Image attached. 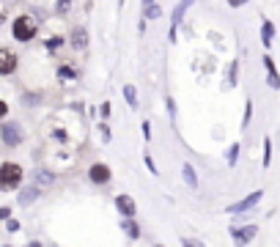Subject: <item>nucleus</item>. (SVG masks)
<instances>
[{
  "label": "nucleus",
  "instance_id": "obj_1",
  "mask_svg": "<svg viewBox=\"0 0 280 247\" xmlns=\"http://www.w3.org/2000/svg\"><path fill=\"white\" fill-rule=\"evenodd\" d=\"M22 182V168L17 162H3L0 165V190H14Z\"/></svg>",
  "mask_w": 280,
  "mask_h": 247
},
{
  "label": "nucleus",
  "instance_id": "obj_2",
  "mask_svg": "<svg viewBox=\"0 0 280 247\" xmlns=\"http://www.w3.org/2000/svg\"><path fill=\"white\" fill-rule=\"evenodd\" d=\"M36 36V22L30 17H17L14 19V39L17 42H30Z\"/></svg>",
  "mask_w": 280,
  "mask_h": 247
},
{
  "label": "nucleus",
  "instance_id": "obj_3",
  "mask_svg": "<svg viewBox=\"0 0 280 247\" xmlns=\"http://www.w3.org/2000/svg\"><path fill=\"white\" fill-rule=\"evenodd\" d=\"M88 179H91L94 184H107V182H110V168H107V165H102V162L91 165V170H88Z\"/></svg>",
  "mask_w": 280,
  "mask_h": 247
},
{
  "label": "nucleus",
  "instance_id": "obj_4",
  "mask_svg": "<svg viewBox=\"0 0 280 247\" xmlns=\"http://www.w3.org/2000/svg\"><path fill=\"white\" fill-rule=\"evenodd\" d=\"M22 140V129L17 124H3V143L6 146H19Z\"/></svg>",
  "mask_w": 280,
  "mask_h": 247
},
{
  "label": "nucleus",
  "instance_id": "obj_5",
  "mask_svg": "<svg viewBox=\"0 0 280 247\" xmlns=\"http://www.w3.org/2000/svg\"><path fill=\"white\" fill-rule=\"evenodd\" d=\"M258 201H261V192H253V195H247L244 201H239V203H234V206H228V211L231 215H242V211H247V209H253Z\"/></svg>",
  "mask_w": 280,
  "mask_h": 247
},
{
  "label": "nucleus",
  "instance_id": "obj_6",
  "mask_svg": "<svg viewBox=\"0 0 280 247\" xmlns=\"http://www.w3.org/2000/svg\"><path fill=\"white\" fill-rule=\"evenodd\" d=\"M17 69V55L11 50H0V75H11Z\"/></svg>",
  "mask_w": 280,
  "mask_h": 247
},
{
  "label": "nucleus",
  "instance_id": "obj_7",
  "mask_svg": "<svg viewBox=\"0 0 280 247\" xmlns=\"http://www.w3.org/2000/svg\"><path fill=\"white\" fill-rule=\"evenodd\" d=\"M115 206H118V211L124 217H132L135 215V201L129 195H118V198H115Z\"/></svg>",
  "mask_w": 280,
  "mask_h": 247
},
{
  "label": "nucleus",
  "instance_id": "obj_8",
  "mask_svg": "<svg viewBox=\"0 0 280 247\" xmlns=\"http://www.w3.org/2000/svg\"><path fill=\"white\" fill-rule=\"evenodd\" d=\"M231 233H234L236 242H250V239L258 233V228L256 225H247V228H231Z\"/></svg>",
  "mask_w": 280,
  "mask_h": 247
},
{
  "label": "nucleus",
  "instance_id": "obj_9",
  "mask_svg": "<svg viewBox=\"0 0 280 247\" xmlns=\"http://www.w3.org/2000/svg\"><path fill=\"white\" fill-rule=\"evenodd\" d=\"M264 66H266V75H269V85L272 88H280V75H277V69H275L269 55H264Z\"/></svg>",
  "mask_w": 280,
  "mask_h": 247
},
{
  "label": "nucleus",
  "instance_id": "obj_10",
  "mask_svg": "<svg viewBox=\"0 0 280 247\" xmlns=\"http://www.w3.org/2000/svg\"><path fill=\"white\" fill-rule=\"evenodd\" d=\"M190 3H193V0H181V3H179V9H176V14H173V22H170V39L176 36V25L181 22V14H184V11H187V6H190Z\"/></svg>",
  "mask_w": 280,
  "mask_h": 247
},
{
  "label": "nucleus",
  "instance_id": "obj_11",
  "mask_svg": "<svg viewBox=\"0 0 280 247\" xmlns=\"http://www.w3.org/2000/svg\"><path fill=\"white\" fill-rule=\"evenodd\" d=\"M72 44L77 47V50H83V47L88 44V30H85V28H74V33H72Z\"/></svg>",
  "mask_w": 280,
  "mask_h": 247
},
{
  "label": "nucleus",
  "instance_id": "obj_12",
  "mask_svg": "<svg viewBox=\"0 0 280 247\" xmlns=\"http://www.w3.org/2000/svg\"><path fill=\"white\" fill-rule=\"evenodd\" d=\"M181 173H184V182H187L190 190H195L198 187V176L193 173V165H181Z\"/></svg>",
  "mask_w": 280,
  "mask_h": 247
},
{
  "label": "nucleus",
  "instance_id": "obj_13",
  "mask_svg": "<svg viewBox=\"0 0 280 247\" xmlns=\"http://www.w3.org/2000/svg\"><path fill=\"white\" fill-rule=\"evenodd\" d=\"M124 96H127L129 108H135V104H138V91H135L132 85H124Z\"/></svg>",
  "mask_w": 280,
  "mask_h": 247
},
{
  "label": "nucleus",
  "instance_id": "obj_14",
  "mask_svg": "<svg viewBox=\"0 0 280 247\" xmlns=\"http://www.w3.org/2000/svg\"><path fill=\"white\" fill-rule=\"evenodd\" d=\"M272 36H275V25H272V22H264V42L269 44Z\"/></svg>",
  "mask_w": 280,
  "mask_h": 247
},
{
  "label": "nucleus",
  "instance_id": "obj_15",
  "mask_svg": "<svg viewBox=\"0 0 280 247\" xmlns=\"http://www.w3.org/2000/svg\"><path fill=\"white\" fill-rule=\"evenodd\" d=\"M36 195H39V190H36V187H30L28 192H22V198H19V201H22V203H30Z\"/></svg>",
  "mask_w": 280,
  "mask_h": 247
},
{
  "label": "nucleus",
  "instance_id": "obj_16",
  "mask_svg": "<svg viewBox=\"0 0 280 247\" xmlns=\"http://www.w3.org/2000/svg\"><path fill=\"white\" fill-rule=\"evenodd\" d=\"M160 14H162V11L157 9V6H146V17H148V19H157Z\"/></svg>",
  "mask_w": 280,
  "mask_h": 247
},
{
  "label": "nucleus",
  "instance_id": "obj_17",
  "mask_svg": "<svg viewBox=\"0 0 280 247\" xmlns=\"http://www.w3.org/2000/svg\"><path fill=\"white\" fill-rule=\"evenodd\" d=\"M124 231H127L129 236H132V239L138 236V225H135V223H127V225H124Z\"/></svg>",
  "mask_w": 280,
  "mask_h": 247
},
{
  "label": "nucleus",
  "instance_id": "obj_18",
  "mask_svg": "<svg viewBox=\"0 0 280 247\" xmlns=\"http://www.w3.org/2000/svg\"><path fill=\"white\" fill-rule=\"evenodd\" d=\"M228 83L231 85L236 83V63H231V69H228Z\"/></svg>",
  "mask_w": 280,
  "mask_h": 247
},
{
  "label": "nucleus",
  "instance_id": "obj_19",
  "mask_svg": "<svg viewBox=\"0 0 280 247\" xmlns=\"http://www.w3.org/2000/svg\"><path fill=\"white\" fill-rule=\"evenodd\" d=\"M58 77H74V69H69V66H64V69H58Z\"/></svg>",
  "mask_w": 280,
  "mask_h": 247
},
{
  "label": "nucleus",
  "instance_id": "obj_20",
  "mask_svg": "<svg viewBox=\"0 0 280 247\" xmlns=\"http://www.w3.org/2000/svg\"><path fill=\"white\" fill-rule=\"evenodd\" d=\"M250 116H253V104L247 102V108H244V124H247V121H250Z\"/></svg>",
  "mask_w": 280,
  "mask_h": 247
},
{
  "label": "nucleus",
  "instance_id": "obj_21",
  "mask_svg": "<svg viewBox=\"0 0 280 247\" xmlns=\"http://www.w3.org/2000/svg\"><path fill=\"white\" fill-rule=\"evenodd\" d=\"M66 9H69V0H58V11H60V14H64Z\"/></svg>",
  "mask_w": 280,
  "mask_h": 247
},
{
  "label": "nucleus",
  "instance_id": "obj_22",
  "mask_svg": "<svg viewBox=\"0 0 280 247\" xmlns=\"http://www.w3.org/2000/svg\"><path fill=\"white\" fill-rule=\"evenodd\" d=\"M60 42H64V39H52V42H47V47H50V50H55V47H60Z\"/></svg>",
  "mask_w": 280,
  "mask_h": 247
},
{
  "label": "nucleus",
  "instance_id": "obj_23",
  "mask_svg": "<svg viewBox=\"0 0 280 247\" xmlns=\"http://www.w3.org/2000/svg\"><path fill=\"white\" fill-rule=\"evenodd\" d=\"M9 211H11L9 206H3V209H0V220H6V217H9Z\"/></svg>",
  "mask_w": 280,
  "mask_h": 247
},
{
  "label": "nucleus",
  "instance_id": "obj_24",
  "mask_svg": "<svg viewBox=\"0 0 280 247\" xmlns=\"http://www.w3.org/2000/svg\"><path fill=\"white\" fill-rule=\"evenodd\" d=\"M228 3H231V6H234V9H236V6H244V3H247V0H228Z\"/></svg>",
  "mask_w": 280,
  "mask_h": 247
},
{
  "label": "nucleus",
  "instance_id": "obj_25",
  "mask_svg": "<svg viewBox=\"0 0 280 247\" xmlns=\"http://www.w3.org/2000/svg\"><path fill=\"white\" fill-rule=\"evenodd\" d=\"M6 110H9V108H6V102H0V118L6 116Z\"/></svg>",
  "mask_w": 280,
  "mask_h": 247
},
{
  "label": "nucleus",
  "instance_id": "obj_26",
  "mask_svg": "<svg viewBox=\"0 0 280 247\" xmlns=\"http://www.w3.org/2000/svg\"><path fill=\"white\" fill-rule=\"evenodd\" d=\"M154 3V0H143V6H151Z\"/></svg>",
  "mask_w": 280,
  "mask_h": 247
},
{
  "label": "nucleus",
  "instance_id": "obj_27",
  "mask_svg": "<svg viewBox=\"0 0 280 247\" xmlns=\"http://www.w3.org/2000/svg\"><path fill=\"white\" fill-rule=\"evenodd\" d=\"M0 22H3V11H0Z\"/></svg>",
  "mask_w": 280,
  "mask_h": 247
},
{
  "label": "nucleus",
  "instance_id": "obj_28",
  "mask_svg": "<svg viewBox=\"0 0 280 247\" xmlns=\"http://www.w3.org/2000/svg\"><path fill=\"white\" fill-rule=\"evenodd\" d=\"M118 3H124V0H118Z\"/></svg>",
  "mask_w": 280,
  "mask_h": 247
}]
</instances>
